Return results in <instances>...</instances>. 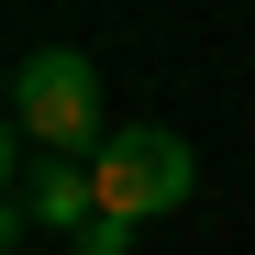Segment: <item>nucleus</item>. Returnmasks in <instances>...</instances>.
I'll use <instances>...</instances> for the list:
<instances>
[{
    "label": "nucleus",
    "instance_id": "f257e3e1",
    "mask_svg": "<svg viewBox=\"0 0 255 255\" xmlns=\"http://www.w3.org/2000/svg\"><path fill=\"white\" fill-rule=\"evenodd\" d=\"M11 133H22L33 155H78V166H89V155L111 144L100 67L78 56V45H33V56L11 67Z\"/></svg>",
    "mask_w": 255,
    "mask_h": 255
},
{
    "label": "nucleus",
    "instance_id": "7ed1b4c3",
    "mask_svg": "<svg viewBox=\"0 0 255 255\" xmlns=\"http://www.w3.org/2000/svg\"><path fill=\"white\" fill-rule=\"evenodd\" d=\"M67 255H133V222H111V211H100V222H89V233H78Z\"/></svg>",
    "mask_w": 255,
    "mask_h": 255
},
{
    "label": "nucleus",
    "instance_id": "f03ea898",
    "mask_svg": "<svg viewBox=\"0 0 255 255\" xmlns=\"http://www.w3.org/2000/svg\"><path fill=\"white\" fill-rule=\"evenodd\" d=\"M89 178H100V211H111V222L144 233V222H166V211L189 200L200 166H189V144L166 133V122H111V144L89 155Z\"/></svg>",
    "mask_w": 255,
    "mask_h": 255
}]
</instances>
